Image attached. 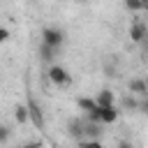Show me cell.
<instances>
[{
    "label": "cell",
    "instance_id": "cell-19",
    "mask_svg": "<svg viewBox=\"0 0 148 148\" xmlns=\"http://www.w3.org/2000/svg\"><path fill=\"white\" fill-rule=\"evenodd\" d=\"M116 148H134V146H132V143H130V141H120V143H118V146H116Z\"/></svg>",
    "mask_w": 148,
    "mask_h": 148
},
{
    "label": "cell",
    "instance_id": "cell-13",
    "mask_svg": "<svg viewBox=\"0 0 148 148\" xmlns=\"http://www.w3.org/2000/svg\"><path fill=\"white\" fill-rule=\"evenodd\" d=\"M79 148H104V146L99 139H83V141H79Z\"/></svg>",
    "mask_w": 148,
    "mask_h": 148
},
{
    "label": "cell",
    "instance_id": "cell-3",
    "mask_svg": "<svg viewBox=\"0 0 148 148\" xmlns=\"http://www.w3.org/2000/svg\"><path fill=\"white\" fill-rule=\"evenodd\" d=\"M28 109H30V123L37 127V130H44V125H46V120H44V113H42V109H39V104L32 99V97H28Z\"/></svg>",
    "mask_w": 148,
    "mask_h": 148
},
{
    "label": "cell",
    "instance_id": "cell-14",
    "mask_svg": "<svg viewBox=\"0 0 148 148\" xmlns=\"http://www.w3.org/2000/svg\"><path fill=\"white\" fill-rule=\"evenodd\" d=\"M123 104H125V109H132V111H136V109H139V102H136L134 97H125V102H123Z\"/></svg>",
    "mask_w": 148,
    "mask_h": 148
},
{
    "label": "cell",
    "instance_id": "cell-15",
    "mask_svg": "<svg viewBox=\"0 0 148 148\" xmlns=\"http://www.w3.org/2000/svg\"><path fill=\"white\" fill-rule=\"evenodd\" d=\"M0 139H2V143H7V141H9V127H7V125H2V127H0Z\"/></svg>",
    "mask_w": 148,
    "mask_h": 148
},
{
    "label": "cell",
    "instance_id": "cell-10",
    "mask_svg": "<svg viewBox=\"0 0 148 148\" xmlns=\"http://www.w3.org/2000/svg\"><path fill=\"white\" fill-rule=\"evenodd\" d=\"M118 116H120V111H118L116 106H102V123L113 125V123L118 120Z\"/></svg>",
    "mask_w": 148,
    "mask_h": 148
},
{
    "label": "cell",
    "instance_id": "cell-20",
    "mask_svg": "<svg viewBox=\"0 0 148 148\" xmlns=\"http://www.w3.org/2000/svg\"><path fill=\"white\" fill-rule=\"evenodd\" d=\"M141 2H143V5H146V7H148V0H141Z\"/></svg>",
    "mask_w": 148,
    "mask_h": 148
},
{
    "label": "cell",
    "instance_id": "cell-7",
    "mask_svg": "<svg viewBox=\"0 0 148 148\" xmlns=\"http://www.w3.org/2000/svg\"><path fill=\"white\" fill-rule=\"evenodd\" d=\"M95 99H97V104H99V106H116V95H113L109 88H102V90L97 92V97H95Z\"/></svg>",
    "mask_w": 148,
    "mask_h": 148
},
{
    "label": "cell",
    "instance_id": "cell-8",
    "mask_svg": "<svg viewBox=\"0 0 148 148\" xmlns=\"http://www.w3.org/2000/svg\"><path fill=\"white\" fill-rule=\"evenodd\" d=\"M76 106H79L81 111H86V113H95V111L99 109L97 99H92V97H76Z\"/></svg>",
    "mask_w": 148,
    "mask_h": 148
},
{
    "label": "cell",
    "instance_id": "cell-16",
    "mask_svg": "<svg viewBox=\"0 0 148 148\" xmlns=\"http://www.w3.org/2000/svg\"><path fill=\"white\" fill-rule=\"evenodd\" d=\"M21 148H44V143L42 141H25Z\"/></svg>",
    "mask_w": 148,
    "mask_h": 148
},
{
    "label": "cell",
    "instance_id": "cell-5",
    "mask_svg": "<svg viewBox=\"0 0 148 148\" xmlns=\"http://www.w3.org/2000/svg\"><path fill=\"white\" fill-rule=\"evenodd\" d=\"M58 51H60V49H53V46H49V44H39V58H42L44 62H49V65H56Z\"/></svg>",
    "mask_w": 148,
    "mask_h": 148
},
{
    "label": "cell",
    "instance_id": "cell-22",
    "mask_svg": "<svg viewBox=\"0 0 148 148\" xmlns=\"http://www.w3.org/2000/svg\"><path fill=\"white\" fill-rule=\"evenodd\" d=\"M18 148H21V146H18Z\"/></svg>",
    "mask_w": 148,
    "mask_h": 148
},
{
    "label": "cell",
    "instance_id": "cell-9",
    "mask_svg": "<svg viewBox=\"0 0 148 148\" xmlns=\"http://www.w3.org/2000/svg\"><path fill=\"white\" fill-rule=\"evenodd\" d=\"M14 120H16L18 125L30 123V109H28V104H16V106H14Z\"/></svg>",
    "mask_w": 148,
    "mask_h": 148
},
{
    "label": "cell",
    "instance_id": "cell-21",
    "mask_svg": "<svg viewBox=\"0 0 148 148\" xmlns=\"http://www.w3.org/2000/svg\"><path fill=\"white\" fill-rule=\"evenodd\" d=\"M146 51H148V37H146Z\"/></svg>",
    "mask_w": 148,
    "mask_h": 148
},
{
    "label": "cell",
    "instance_id": "cell-12",
    "mask_svg": "<svg viewBox=\"0 0 148 148\" xmlns=\"http://www.w3.org/2000/svg\"><path fill=\"white\" fill-rule=\"evenodd\" d=\"M125 9H127V12H134V14H136V12L146 9V5H143L141 0H125Z\"/></svg>",
    "mask_w": 148,
    "mask_h": 148
},
{
    "label": "cell",
    "instance_id": "cell-1",
    "mask_svg": "<svg viewBox=\"0 0 148 148\" xmlns=\"http://www.w3.org/2000/svg\"><path fill=\"white\" fill-rule=\"evenodd\" d=\"M42 44H49L53 49H60L65 44V32L60 28H56V25H46V28H42Z\"/></svg>",
    "mask_w": 148,
    "mask_h": 148
},
{
    "label": "cell",
    "instance_id": "cell-4",
    "mask_svg": "<svg viewBox=\"0 0 148 148\" xmlns=\"http://www.w3.org/2000/svg\"><path fill=\"white\" fill-rule=\"evenodd\" d=\"M146 37H148V28H146V23L134 21V23L130 25V39H132L134 44H139V42H146Z\"/></svg>",
    "mask_w": 148,
    "mask_h": 148
},
{
    "label": "cell",
    "instance_id": "cell-17",
    "mask_svg": "<svg viewBox=\"0 0 148 148\" xmlns=\"http://www.w3.org/2000/svg\"><path fill=\"white\" fill-rule=\"evenodd\" d=\"M9 39V30L7 28H0V42H7Z\"/></svg>",
    "mask_w": 148,
    "mask_h": 148
},
{
    "label": "cell",
    "instance_id": "cell-6",
    "mask_svg": "<svg viewBox=\"0 0 148 148\" xmlns=\"http://www.w3.org/2000/svg\"><path fill=\"white\" fill-rule=\"evenodd\" d=\"M127 90L130 92H134V95H148V83L143 81V79H130L127 81Z\"/></svg>",
    "mask_w": 148,
    "mask_h": 148
},
{
    "label": "cell",
    "instance_id": "cell-2",
    "mask_svg": "<svg viewBox=\"0 0 148 148\" xmlns=\"http://www.w3.org/2000/svg\"><path fill=\"white\" fill-rule=\"evenodd\" d=\"M46 74H49V81H51L53 86H69V83H72V74H69L62 65H58V62H56V65H49V72H46Z\"/></svg>",
    "mask_w": 148,
    "mask_h": 148
},
{
    "label": "cell",
    "instance_id": "cell-11",
    "mask_svg": "<svg viewBox=\"0 0 148 148\" xmlns=\"http://www.w3.org/2000/svg\"><path fill=\"white\" fill-rule=\"evenodd\" d=\"M83 136H86V139H99V136H102L99 123H88L86 130H83Z\"/></svg>",
    "mask_w": 148,
    "mask_h": 148
},
{
    "label": "cell",
    "instance_id": "cell-18",
    "mask_svg": "<svg viewBox=\"0 0 148 148\" xmlns=\"http://www.w3.org/2000/svg\"><path fill=\"white\" fill-rule=\"evenodd\" d=\"M139 111L141 113H148V99H141L139 102Z\"/></svg>",
    "mask_w": 148,
    "mask_h": 148
}]
</instances>
